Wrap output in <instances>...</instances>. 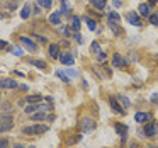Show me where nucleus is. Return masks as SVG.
Wrapping results in <instances>:
<instances>
[{"label": "nucleus", "instance_id": "1", "mask_svg": "<svg viewBox=\"0 0 158 148\" xmlns=\"http://www.w3.org/2000/svg\"><path fill=\"white\" fill-rule=\"evenodd\" d=\"M14 126V117L10 114H0V133H7Z\"/></svg>", "mask_w": 158, "mask_h": 148}, {"label": "nucleus", "instance_id": "2", "mask_svg": "<svg viewBox=\"0 0 158 148\" xmlns=\"http://www.w3.org/2000/svg\"><path fill=\"white\" fill-rule=\"evenodd\" d=\"M107 24L110 26V29H112L114 32H119V26H121V14H117V12H109L107 14Z\"/></svg>", "mask_w": 158, "mask_h": 148}, {"label": "nucleus", "instance_id": "3", "mask_svg": "<svg viewBox=\"0 0 158 148\" xmlns=\"http://www.w3.org/2000/svg\"><path fill=\"white\" fill-rule=\"evenodd\" d=\"M48 131V126H43V124H34V126H27L22 129V133L27 134V136H34V134H43Z\"/></svg>", "mask_w": 158, "mask_h": 148}, {"label": "nucleus", "instance_id": "4", "mask_svg": "<svg viewBox=\"0 0 158 148\" xmlns=\"http://www.w3.org/2000/svg\"><path fill=\"white\" fill-rule=\"evenodd\" d=\"M80 129H82L83 133H90V131L95 129V123H94L90 117H83V119L80 121Z\"/></svg>", "mask_w": 158, "mask_h": 148}, {"label": "nucleus", "instance_id": "5", "mask_svg": "<svg viewBox=\"0 0 158 148\" xmlns=\"http://www.w3.org/2000/svg\"><path fill=\"white\" fill-rule=\"evenodd\" d=\"M144 136L156 138L158 136V123H148L146 128H144Z\"/></svg>", "mask_w": 158, "mask_h": 148}, {"label": "nucleus", "instance_id": "6", "mask_svg": "<svg viewBox=\"0 0 158 148\" xmlns=\"http://www.w3.org/2000/svg\"><path fill=\"white\" fill-rule=\"evenodd\" d=\"M126 19H127L129 24L136 26V27H141V26H143V22H141V15L138 14V12H129V14L126 15Z\"/></svg>", "mask_w": 158, "mask_h": 148}, {"label": "nucleus", "instance_id": "7", "mask_svg": "<svg viewBox=\"0 0 158 148\" xmlns=\"http://www.w3.org/2000/svg\"><path fill=\"white\" fill-rule=\"evenodd\" d=\"M21 43L24 44V48H26V49H29L31 53H34L36 49H38V46H36V43L32 41V39L26 38V36H21Z\"/></svg>", "mask_w": 158, "mask_h": 148}, {"label": "nucleus", "instance_id": "8", "mask_svg": "<svg viewBox=\"0 0 158 148\" xmlns=\"http://www.w3.org/2000/svg\"><path fill=\"white\" fill-rule=\"evenodd\" d=\"M48 109H49L48 104H39V102H38V106H27V107L24 109V112H26V114H32L34 111H43V112H44V111H48Z\"/></svg>", "mask_w": 158, "mask_h": 148}, {"label": "nucleus", "instance_id": "9", "mask_svg": "<svg viewBox=\"0 0 158 148\" xmlns=\"http://www.w3.org/2000/svg\"><path fill=\"white\" fill-rule=\"evenodd\" d=\"M109 104H110V109H112L116 114H123V112H124V109L121 107V104L117 102V99H116L114 95H110V97H109Z\"/></svg>", "mask_w": 158, "mask_h": 148}, {"label": "nucleus", "instance_id": "10", "mask_svg": "<svg viewBox=\"0 0 158 148\" xmlns=\"http://www.w3.org/2000/svg\"><path fill=\"white\" fill-rule=\"evenodd\" d=\"M138 14L148 19L151 14H153V11H151V5H148V4H141L139 7H138Z\"/></svg>", "mask_w": 158, "mask_h": 148}, {"label": "nucleus", "instance_id": "11", "mask_svg": "<svg viewBox=\"0 0 158 148\" xmlns=\"http://www.w3.org/2000/svg\"><path fill=\"white\" fill-rule=\"evenodd\" d=\"M150 119H151V114L150 112H136V114H134V121H136V123L144 124V123H148Z\"/></svg>", "mask_w": 158, "mask_h": 148}, {"label": "nucleus", "instance_id": "12", "mask_svg": "<svg viewBox=\"0 0 158 148\" xmlns=\"http://www.w3.org/2000/svg\"><path fill=\"white\" fill-rule=\"evenodd\" d=\"M116 133L119 134V136L123 138V141H124L126 136H127V126L126 124H116Z\"/></svg>", "mask_w": 158, "mask_h": 148}, {"label": "nucleus", "instance_id": "13", "mask_svg": "<svg viewBox=\"0 0 158 148\" xmlns=\"http://www.w3.org/2000/svg\"><path fill=\"white\" fill-rule=\"evenodd\" d=\"M60 61H61L63 65H73L75 58H73L70 53H63V55H60Z\"/></svg>", "mask_w": 158, "mask_h": 148}, {"label": "nucleus", "instance_id": "14", "mask_svg": "<svg viewBox=\"0 0 158 148\" xmlns=\"http://www.w3.org/2000/svg\"><path fill=\"white\" fill-rule=\"evenodd\" d=\"M90 4L94 5V9H97V11H104L107 5V0H90Z\"/></svg>", "mask_w": 158, "mask_h": 148}, {"label": "nucleus", "instance_id": "15", "mask_svg": "<svg viewBox=\"0 0 158 148\" xmlns=\"http://www.w3.org/2000/svg\"><path fill=\"white\" fill-rule=\"evenodd\" d=\"M49 56H51L53 60L60 58V46L58 44H51V46H49Z\"/></svg>", "mask_w": 158, "mask_h": 148}, {"label": "nucleus", "instance_id": "16", "mask_svg": "<svg viewBox=\"0 0 158 148\" xmlns=\"http://www.w3.org/2000/svg\"><path fill=\"white\" fill-rule=\"evenodd\" d=\"M70 27L73 29V31H80V27H82V19L78 17V15H75V17L72 19V26Z\"/></svg>", "mask_w": 158, "mask_h": 148}, {"label": "nucleus", "instance_id": "17", "mask_svg": "<svg viewBox=\"0 0 158 148\" xmlns=\"http://www.w3.org/2000/svg\"><path fill=\"white\" fill-rule=\"evenodd\" d=\"M112 63H114V66H123V65H126V60L123 58V56L119 55V53H116V55H114V60H112Z\"/></svg>", "mask_w": 158, "mask_h": 148}, {"label": "nucleus", "instance_id": "18", "mask_svg": "<svg viewBox=\"0 0 158 148\" xmlns=\"http://www.w3.org/2000/svg\"><path fill=\"white\" fill-rule=\"evenodd\" d=\"M60 15H61V12H53V14L49 15V22L55 24V26H58L60 24Z\"/></svg>", "mask_w": 158, "mask_h": 148}, {"label": "nucleus", "instance_id": "19", "mask_svg": "<svg viewBox=\"0 0 158 148\" xmlns=\"http://www.w3.org/2000/svg\"><path fill=\"white\" fill-rule=\"evenodd\" d=\"M29 15H31V7H29V4H26L24 7H22V11H21V17L22 19H29Z\"/></svg>", "mask_w": 158, "mask_h": 148}, {"label": "nucleus", "instance_id": "20", "mask_svg": "<svg viewBox=\"0 0 158 148\" xmlns=\"http://www.w3.org/2000/svg\"><path fill=\"white\" fill-rule=\"evenodd\" d=\"M27 100L29 104H38V102H41L43 100V95H38V94H36V95H27Z\"/></svg>", "mask_w": 158, "mask_h": 148}, {"label": "nucleus", "instance_id": "21", "mask_svg": "<svg viewBox=\"0 0 158 148\" xmlns=\"http://www.w3.org/2000/svg\"><path fill=\"white\" fill-rule=\"evenodd\" d=\"M29 116H31V119L32 121H43V119H46V116H44V112H36V114H29Z\"/></svg>", "mask_w": 158, "mask_h": 148}, {"label": "nucleus", "instance_id": "22", "mask_svg": "<svg viewBox=\"0 0 158 148\" xmlns=\"http://www.w3.org/2000/svg\"><path fill=\"white\" fill-rule=\"evenodd\" d=\"M119 100L123 102V109H129L131 107V102H129V99H127L126 95H119Z\"/></svg>", "mask_w": 158, "mask_h": 148}, {"label": "nucleus", "instance_id": "23", "mask_svg": "<svg viewBox=\"0 0 158 148\" xmlns=\"http://www.w3.org/2000/svg\"><path fill=\"white\" fill-rule=\"evenodd\" d=\"M148 21H150L151 26H158V12H153V14L148 17Z\"/></svg>", "mask_w": 158, "mask_h": 148}, {"label": "nucleus", "instance_id": "24", "mask_svg": "<svg viewBox=\"0 0 158 148\" xmlns=\"http://www.w3.org/2000/svg\"><path fill=\"white\" fill-rule=\"evenodd\" d=\"M83 21H85V22H87V26H89V27H90V29H92V31H94V29H95V27H97V22H95V21H94V19H90V17H83Z\"/></svg>", "mask_w": 158, "mask_h": 148}, {"label": "nucleus", "instance_id": "25", "mask_svg": "<svg viewBox=\"0 0 158 148\" xmlns=\"http://www.w3.org/2000/svg\"><path fill=\"white\" fill-rule=\"evenodd\" d=\"M36 2H38V5H41V7H44V9L51 7V0H36Z\"/></svg>", "mask_w": 158, "mask_h": 148}, {"label": "nucleus", "instance_id": "26", "mask_svg": "<svg viewBox=\"0 0 158 148\" xmlns=\"http://www.w3.org/2000/svg\"><path fill=\"white\" fill-rule=\"evenodd\" d=\"M97 61H99V63H104V61H107V55H106L104 51L97 53Z\"/></svg>", "mask_w": 158, "mask_h": 148}, {"label": "nucleus", "instance_id": "27", "mask_svg": "<svg viewBox=\"0 0 158 148\" xmlns=\"http://www.w3.org/2000/svg\"><path fill=\"white\" fill-rule=\"evenodd\" d=\"M90 49H92L94 53H100V51H102V49H100V44H99V43H95V41L90 44Z\"/></svg>", "mask_w": 158, "mask_h": 148}, {"label": "nucleus", "instance_id": "28", "mask_svg": "<svg viewBox=\"0 0 158 148\" xmlns=\"http://www.w3.org/2000/svg\"><path fill=\"white\" fill-rule=\"evenodd\" d=\"M31 63H32V65H36V66H39V68H43V70L46 68V63L41 61V60H34V61H31Z\"/></svg>", "mask_w": 158, "mask_h": 148}, {"label": "nucleus", "instance_id": "29", "mask_svg": "<svg viewBox=\"0 0 158 148\" xmlns=\"http://www.w3.org/2000/svg\"><path fill=\"white\" fill-rule=\"evenodd\" d=\"M0 148H9V140L7 138H0Z\"/></svg>", "mask_w": 158, "mask_h": 148}, {"label": "nucleus", "instance_id": "30", "mask_svg": "<svg viewBox=\"0 0 158 148\" xmlns=\"http://www.w3.org/2000/svg\"><path fill=\"white\" fill-rule=\"evenodd\" d=\"M56 75H58L60 78L63 80V82H66V83L70 82V78H68V77H66V75H65V73H63V72H56Z\"/></svg>", "mask_w": 158, "mask_h": 148}, {"label": "nucleus", "instance_id": "31", "mask_svg": "<svg viewBox=\"0 0 158 148\" xmlns=\"http://www.w3.org/2000/svg\"><path fill=\"white\" fill-rule=\"evenodd\" d=\"M12 51H14V55H15V56H21V55H22V49H21V48H14Z\"/></svg>", "mask_w": 158, "mask_h": 148}, {"label": "nucleus", "instance_id": "32", "mask_svg": "<svg viewBox=\"0 0 158 148\" xmlns=\"http://www.w3.org/2000/svg\"><path fill=\"white\" fill-rule=\"evenodd\" d=\"M75 41L82 44V43H83V38H82V34H77V36H75Z\"/></svg>", "mask_w": 158, "mask_h": 148}, {"label": "nucleus", "instance_id": "33", "mask_svg": "<svg viewBox=\"0 0 158 148\" xmlns=\"http://www.w3.org/2000/svg\"><path fill=\"white\" fill-rule=\"evenodd\" d=\"M112 5L114 7H121V0H112Z\"/></svg>", "mask_w": 158, "mask_h": 148}, {"label": "nucleus", "instance_id": "34", "mask_svg": "<svg viewBox=\"0 0 158 148\" xmlns=\"http://www.w3.org/2000/svg\"><path fill=\"white\" fill-rule=\"evenodd\" d=\"M36 38L39 39V43H46V38H44V36H36Z\"/></svg>", "mask_w": 158, "mask_h": 148}, {"label": "nucleus", "instance_id": "35", "mask_svg": "<svg viewBox=\"0 0 158 148\" xmlns=\"http://www.w3.org/2000/svg\"><path fill=\"white\" fill-rule=\"evenodd\" d=\"M65 70H66V68H65ZM66 72H68L72 77H77V72H75V70H66Z\"/></svg>", "mask_w": 158, "mask_h": 148}, {"label": "nucleus", "instance_id": "36", "mask_svg": "<svg viewBox=\"0 0 158 148\" xmlns=\"http://www.w3.org/2000/svg\"><path fill=\"white\" fill-rule=\"evenodd\" d=\"M5 46H7V41H0V49L5 48Z\"/></svg>", "mask_w": 158, "mask_h": 148}, {"label": "nucleus", "instance_id": "37", "mask_svg": "<svg viewBox=\"0 0 158 148\" xmlns=\"http://www.w3.org/2000/svg\"><path fill=\"white\" fill-rule=\"evenodd\" d=\"M61 32H63L65 36H70V31H68V29H61Z\"/></svg>", "mask_w": 158, "mask_h": 148}, {"label": "nucleus", "instance_id": "38", "mask_svg": "<svg viewBox=\"0 0 158 148\" xmlns=\"http://www.w3.org/2000/svg\"><path fill=\"white\" fill-rule=\"evenodd\" d=\"M155 4H158V0H150V5H155Z\"/></svg>", "mask_w": 158, "mask_h": 148}, {"label": "nucleus", "instance_id": "39", "mask_svg": "<svg viewBox=\"0 0 158 148\" xmlns=\"http://www.w3.org/2000/svg\"><path fill=\"white\" fill-rule=\"evenodd\" d=\"M14 148H24V146H22V145H15Z\"/></svg>", "mask_w": 158, "mask_h": 148}, {"label": "nucleus", "instance_id": "40", "mask_svg": "<svg viewBox=\"0 0 158 148\" xmlns=\"http://www.w3.org/2000/svg\"><path fill=\"white\" fill-rule=\"evenodd\" d=\"M148 148H158V146H155V145H151V146H148Z\"/></svg>", "mask_w": 158, "mask_h": 148}]
</instances>
